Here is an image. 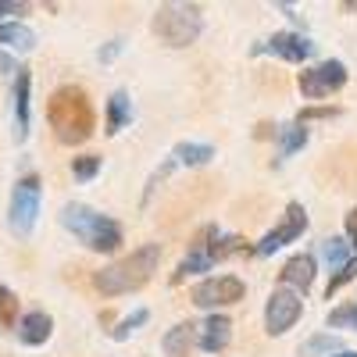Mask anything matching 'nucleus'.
I'll return each mask as SVG.
<instances>
[{
    "label": "nucleus",
    "instance_id": "1",
    "mask_svg": "<svg viewBox=\"0 0 357 357\" xmlns=\"http://www.w3.org/2000/svg\"><path fill=\"white\" fill-rule=\"evenodd\" d=\"M47 122H50L57 143H65V146L86 143L97 129V114H93V104H89L86 89L82 86H57L47 100Z\"/></svg>",
    "mask_w": 357,
    "mask_h": 357
},
{
    "label": "nucleus",
    "instance_id": "2",
    "mask_svg": "<svg viewBox=\"0 0 357 357\" xmlns=\"http://www.w3.org/2000/svg\"><path fill=\"white\" fill-rule=\"evenodd\" d=\"M161 254H165L161 243H143V247H136L132 254L104 264L100 272H93L97 293H104V296H126V293L143 289L146 282L154 279L158 268H161Z\"/></svg>",
    "mask_w": 357,
    "mask_h": 357
},
{
    "label": "nucleus",
    "instance_id": "3",
    "mask_svg": "<svg viewBox=\"0 0 357 357\" xmlns=\"http://www.w3.org/2000/svg\"><path fill=\"white\" fill-rule=\"evenodd\" d=\"M61 225L93 254H114L122 247V225L100 211H93V207H86V204H65Z\"/></svg>",
    "mask_w": 357,
    "mask_h": 357
},
{
    "label": "nucleus",
    "instance_id": "4",
    "mask_svg": "<svg viewBox=\"0 0 357 357\" xmlns=\"http://www.w3.org/2000/svg\"><path fill=\"white\" fill-rule=\"evenodd\" d=\"M151 29L161 43L178 50V47H190L204 33V18H200V8H193V4H165L154 11Z\"/></svg>",
    "mask_w": 357,
    "mask_h": 357
},
{
    "label": "nucleus",
    "instance_id": "5",
    "mask_svg": "<svg viewBox=\"0 0 357 357\" xmlns=\"http://www.w3.org/2000/svg\"><path fill=\"white\" fill-rule=\"evenodd\" d=\"M40 204H43V183L40 175H22L15 190H11V204H8V229L18 236V240H29L40 218Z\"/></svg>",
    "mask_w": 357,
    "mask_h": 357
},
{
    "label": "nucleus",
    "instance_id": "6",
    "mask_svg": "<svg viewBox=\"0 0 357 357\" xmlns=\"http://www.w3.org/2000/svg\"><path fill=\"white\" fill-rule=\"evenodd\" d=\"M243 296H247V282L240 275H211V279L193 286L190 301L204 311L218 314V307H232V304H240Z\"/></svg>",
    "mask_w": 357,
    "mask_h": 357
},
{
    "label": "nucleus",
    "instance_id": "7",
    "mask_svg": "<svg viewBox=\"0 0 357 357\" xmlns=\"http://www.w3.org/2000/svg\"><path fill=\"white\" fill-rule=\"evenodd\" d=\"M304 314V296L296 293V289H272V296H268V304H264V333L268 336H286L296 321H301Z\"/></svg>",
    "mask_w": 357,
    "mask_h": 357
},
{
    "label": "nucleus",
    "instance_id": "8",
    "mask_svg": "<svg viewBox=\"0 0 357 357\" xmlns=\"http://www.w3.org/2000/svg\"><path fill=\"white\" fill-rule=\"evenodd\" d=\"M296 86H301V93L307 100H321V97H333L340 93V89L347 86V65L343 61H318L314 68H304L301 79H296Z\"/></svg>",
    "mask_w": 357,
    "mask_h": 357
},
{
    "label": "nucleus",
    "instance_id": "9",
    "mask_svg": "<svg viewBox=\"0 0 357 357\" xmlns=\"http://www.w3.org/2000/svg\"><path fill=\"white\" fill-rule=\"evenodd\" d=\"M304 232H307V211H304V204H296V200H293V204H286L282 222H279V225H275V229L254 247V254H257V257H272L275 250L296 243Z\"/></svg>",
    "mask_w": 357,
    "mask_h": 357
},
{
    "label": "nucleus",
    "instance_id": "10",
    "mask_svg": "<svg viewBox=\"0 0 357 357\" xmlns=\"http://www.w3.org/2000/svg\"><path fill=\"white\" fill-rule=\"evenodd\" d=\"M254 54H275V57H282V61H289V65H304L307 57L314 54V43L304 33H275L268 43H261Z\"/></svg>",
    "mask_w": 357,
    "mask_h": 357
},
{
    "label": "nucleus",
    "instance_id": "11",
    "mask_svg": "<svg viewBox=\"0 0 357 357\" xmlns=\"http://www.w3.org/2000/svg\"><path fill=\"white\" fill-rule=\"evenodd\" d=\"M314 275H318V261H314V254H293V257L282 264V272H279L282 286H286V289H296L301 296L314 286Z\"/></svg>",
    "mask_w": 357,
    "mask_h": 357
},
{
    "label": "nucleus",
    "instance_id": "12",
    "mask_svg": "<svg viewBox=\"0 0 357 357\" xmlns=\"http://www.w3.org/2000/svg\"><path fill=\"white\" fill-rule=\"evenodd\" d=\"M232 340V321L225 314H207L204 325H197V347L204 354H222Z\"/></svg>",
    "mask_w": 357,
    "mask_h": 357
},
{
    "label": "nucleus",
    "instance_id": "13",
    "mask_svg": "<svg viewBox=\"0 0 357 357\" xmlns=\"http://www.w3.org/2000/svg\"><path fill=\"white\" fill-rule=\"evenodd\" d=\"M29 89H33V75H29V68H18L15 72V139L25 143L29 139Z\"/></svg>",
    "mask_w": 357,
    "mask_h": 357
},
{
    "label": "nucleus",
    "instance_id": "14",
    "mask_svg": "<svg viewBox=\"0 0 357 357\" xmlns=\"http://www.w3.org/2000/svg\"><path fill=\"white\" fill-rule=\"evenodd\" d=\"M54 333V318L47 311H29L18 318V343L22 347H43Z\"/></svg>",
    "mask_w": 357,
    "mask_h": 357
},
{
    "label": "nucleus",
    "instance_id": "15",
    "mask_svg": "<svg viewBox=\"0 0 357 357\" xmlns=\"http://www.w3.org/2000/svg\"><path fill=\"white\" fill-rule=\"evenodd\" d=\"M132 122V100H129V93L126 89H114V93L107 97V136H114V132H122L126 126Z\"/></svg>",
    "mask_w": 357,
    "mask_h": 357
},
{
    "label": "nucleus",
    "instance_id": "16",
    "mask_svg": "<svg viewBox=\"0 0 357 357\" xmlns=\"http://www.w3.org/2000/svg\"><path fill=\"white\" fill-rule=\"evenodd\" d=\"M0 43L8 50H18V54H29L36 47V33L22 22H0Z\"/></svg>",
    "mask_w": 357,
    "mask_h": 357
},
{
    "label": "nucleus",
    "instance_id": "17",
    "mask_svg": "<svg viewBox=\"0 0 357 357\" xmlns=\"http://www.w3.org/2000/svg\"><path fill=\"white\" fill-rule=\"evenodd\" d=\"M215 158V146L211 143H175V151H172V161L175 165H186V168H204L207 161Z\"/></svg>",
    "mask_w": 357,
    "mask_h": 357
},
{
    "label": "nucleus",
    "instance_id": "18",
    "mask_svg": "<svg viewBox=\"0 0 357 357\" xmlns=\"http://www.w3.org/2000/svg\"><path fill=\"white\" fill-rule=\"evenodd\" d=\"M193 343H197V325L193 321H183V325H175V329L161 340V350L168 357H186Z\"/></svg>",
    "mask_w": 357,
    "mask_h": 357
},
{
    "label": "nucleus",
    "instance_id": "19",
    "mask_svg": "<svg viewBox=\"0 0 357 357\" xmlns=\"http://www.w3.org/2000/svg\"><path fill=\"white\" fill-rule=\"evenodd\" d=\"M304 143H307V126L301 122H289L279 129V161L293 158L296 151H304Z\"/></svg>",
    "mask_w": 357,
    "mask_h": 357
},
{
    "label": "nucleus",
    "instance_id": "20",
    "mask_svg": "<svg viewBox=\"0 0 357 357\" xmlns=\"http://www.w3.org/2000/svg\"><path fill=\"white\" fill-rule=\"evenodd\" d=\"M321 257L329 261L333 272H340V268L354 257V250H350V243H347V236H325V240H321Z\"/></svg>",
    "mask_w": 357,
    "mask_h": 357
},
{
    "label": "nucleus",
    "instance_id": "21",
    "mask_svg": "<svg viewBox=\"0 0 357 357\" xmlns=\"http://www.w3.org/2000/svg\"><path fill=\"white\" fill-rule=\"evenodd\" d=\"M146 318H151V311H146V307H136L132 314H126L122 321L114 325V333H111V336H114L118 343H122V340H129V336L139 329V325H146Z\"/></svg>",
    "mask_w": 357,
    "mask_h": 357
},
{
    "label": "nucleus",
    "instance_id": "22",
    "mask_svg": "<svg viewBox=\"0 0 357 357\" xmlns=\"http://www.w3.org/2000/svg\"><path fill=\"white\" fill-rule=\"evenodd\" d=\"M100 168H104V158H97V154H82V158L72 161V175L79 178V183H89V178H97Z\"/></svg>",
    "mask_w": 357,
    "mask_h": 357
},
{
    "label": "nucleus",
    "instance_id": "23",
    "mask_svg": "<svg viewBox=\"0 0 357 357\" xmlns=\"http://www.w3.org/2000/svg\"><path fill=\"white\" fill-rule=\"evenodd\" d=\"M325 321H329V329H350V333H357V301L329 311V318H325Z\"/></svg>",
    "mask_w": 357,
    "mask_h": 357
},
{
    "label": "nucleus",
    "instance_id": "24",
    "mask_svg": "<svg viewBox=\"0 0 357 357\" xmlns=\"http://www.w3.org/2000/svg\"><path fill=\"white\" fill-rule=\"evenodd\" d=\"M0 325L4 329H15L18 325V296L8 286H0Z\"/></svg>",
    "mask_w": 357,
    "mask_h": 357
},
{
    "label": "nucleus",
    "instance_id": "25",
    "mask_svg": "<svg viewBox=\"0 0 357 357\" xmlns=\"http://www.w3.org/2000/svg\"><path fill=\"white\" fill-rule=\"evenodd\" d=\"M354 279H357V257H350V261L340 268V272L329 279V286H325V296L333 301V293H340V289H343L347 282H354Z\"/></svg>",
    "mask_w": 357,
    "mask_h": 357
},
{
    "label": "nucleus",
    "instance_id": "26",
    "mask_svg": "<svg viewBox=\"0 0 357 357\" xmlns=\"http://www.w3.org/2000/svg\"><path fill=\"white\" fill-rule=\"evenodd\" d=\"M333 350H340V340L336 336H314V340H307L301 347V357H314V354H329L333 357Z\"/></svg>",
    "mask_w": 357,
    "mask_h": 357
},
{
    "label": "nucleus",
    "instance_id": "27",
    "mask_svg": "<svg viewBox=\"0 0 357 357\" xmlns=\"http://www.w3.org/2000/svg\"><path fill=\"white\" fill-rule=\"evenodd\" d=\"M333 114H340V111H336V107H311V111H301V118H296V122L307 126L311 118H333Z\"/></svg>",
    "mask_w": 357,
    "mask_h": 357
},
{
    "label": "nucleus",
    "instance_id": "28",
    "mask_svg": "<svg viewBox=\"0 0 357 357\" xmlns=\"http://www.w3.org/2000/svg\"><path fill=\"white\" fill-rule=\"evenodd\" d=\"M347 243H350V250H357V207L347 211Z\"/></svg>",
    "mask_w": 357,
    "mask_h": 357
},
{
    "label": "nucleus",
    "instance_id": "29",
    "mask_svg": "<svg viewBox=\"0 0 357 357\" xmlns=\"http://www.w3.org/2000/svg\"><path fill=\"white\" fill-rule=\"evenodd\" d=\"M118 54H122V40H111L107 47H100V54H97V57H100V61H114Z\"/></svg>",
    "mask_w": 357,
    "mask_h": 357
},
{
    "label": "nucleus",
    "instance_id": "30",
    "mask_svg": "<svg viewBox=\"0 0 357 357\" xmlns=\"http://www.w3.org/2000/svg\"><path fill=\"white\" fill-rule=\"evenodd\" d=\"M4 15H25V4H15V0H0V18Z\"/></svg>",
    "mask_w": 357,
    "mask_h": 357
},
{
    "label": "nucleus",
    "instance_id": "31",
    "mask_svg": "<svg viewBox=\"0 0 357 357\" xmlns=\"http://www.w3.org/2000/svg\"><path fill=\"white\" fill-rule=\"evenodd\" d=\"M333 357H357V354H354V350H336Z\"/></svg>",
    "mask_w": 357,
    "mask_h": 357
}]
</instances>
